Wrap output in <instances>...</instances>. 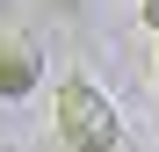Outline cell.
I'll use <instances>...</instances> for the list:
<instances>
[{
	"label": "cell",
	"mask_w": 159,
	"mask_h": 152,
	"mask_svg": "<svg viewBox=\"0 0 159 152\" xmlns=\"http://www.w3.org/2000/svg\"><path fill=\"white\" fill-rule=\"evenodd\" d=\"M51 116H58L65 152H116V145H123V109L87 80V72H65V80H58Z\"/></svg>",
	"instance_id": "obj_1"
},
{
	"label": "cell",
	"mask_w": 159,
	"mask_h": 152,
	"mask_svg": "<svg viewBox=\"0 0 159 152\" xmlns=\"http://www.w3.org/2000/svg\"><path fill=\"white\" fill-rule=\"evenodd\" d=\"M36 72H43V58H36V44L29 36H0V101H22V94H29L36 87Z\"/></svg>",
	"instance_id": "obj_2"
},
{
	"label": "cell",
	"mask_w": 159,
	"mask_h": 152,
	"mask_svg": "<svg viewBox=\"0 0 159 152\" xmlns=\"http://www.w3.org/2000/svg\"><path fill=\"white\" fill-rule=\"evenodd\" d=\"M138 15H145V29H159V0H138Z\"/></svg>",
	"instance_id": "obj_3"
}]
</instances>
